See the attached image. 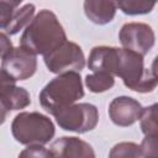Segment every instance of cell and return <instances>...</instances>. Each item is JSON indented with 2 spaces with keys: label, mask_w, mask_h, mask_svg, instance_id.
<instances>
[{
  "label": "cell",
  "mask_w": 158,
  "mask_h": 158,
  "mask_svg": "<svg viewBox=\"0 0 158 158\" xmlns=\"http://www.w3.org/2000/svg\"><path fill=\"white\" fill-rule=\"evenodd\" d=\"M65 31L57 15L47 9L41 10L23 30L20 46L33 54H49L67 42Z\"/></svg>",
  "instance_id": "obj_1"
},
{
  "label": "cell",
  "mask_w": 158,
  "mask_h": 158,
  "mask_svg": "<svg viewBox=\"0 0 158 158\" xmlns=\"http://www.w3.org/2000/svg\"><path fill=\"white\" fill-rule=\"evenodd\" d=\"M110 74L120 77L126 88L141 94L151 93L158 85V77L144 67L143 56L125 48H114Z\"/></svg>",
  "instance_id": "obj_2"
},
{
  "label": "cell",
  "mask_w": 158,
  "mask_h": 158,
  "mask_svg": "<svg viewBox=\"0 0 158 158\" xmlns=\"http://www.w3.org/2000/svg\"><path fill=\"white\" fill-rule=\"evenodd\" d=\"M84 96L80 73L69 72L53 78L41 90L38 100L41 106L51 115L75 104Z\"/></svg>",
  "instance_id": "obj_3"
},
{
  "label": "cell",
  "mask_w": 158,
  "mask_h": 158,
  "mask_svg": "<svg viewBox=\"0 0 158 158\" xmlns=\"http://www.w3.org/2000/svg\"><path fill=\"white\" fill-rule=\"evenodd\" d=\"M14 138L25 146H44L56 133L52 120L37 111L20 112L11 122Z\"/></svg>",
  "instance_id": "obj_4"
},
{
  "label": "cell",
  "mask_w": 158,
  "mask_h": 158,
  "mask_svg": "<svg viewBox=\"0 0 158 158\" xmlns=\"http://www.w3.org/2000/svg\"><path fill=\"white\" fill-rule=\"evenodd\" d=\"M53 116L62 130L77 133L93 131L99 122L98 107L90 102L73 104L57 111Z\"/></svg>",
  "instance_id": "obj_5"
},
{
  "label": "cell",
  "mask_w": 158,
  "mask_h": 158,
  "mask_svg": "<svg viewBox=\"0 0 158 158\" xmlns=\"http://www.w3.org/2000/svg\"><path fill=\"white\" fill-rule=\"evenodd\" d=\"M44 64L51 73L64 74L69 72H80L85 67V56L79 44L67 41L56 51L43 57Z\"/></svg>",
  "instance_id": "obj_6"
},
{
  "label": "cell",
  "mask_w": 158,
  "mask_h": 158,
  "mask_svg": "<svg viewBox=\"0 0 158 158\" xmlns=\"http://www.w3.org/2000/svg\"><path fill=\"white\" fill-rule=\"evenodd\" d=\"M37 70V56L19 46L1 57V75L19 81L30 79Z\"/></svg>",
  "instance_id": "obj_7"
},
{
  "label": "cell",
  "mask_w": 158,
  "mask_h": 158,
  "mask_svg": "<svg viewBox=\"0 0 158 158\" xmlns=\"http://www.w3.org/2000/svg\"><path fill=\"white\" fill-rule=\"evenodd\" d=\"M118 40L125 49L133 51L144 57L153 48L156 35L153 28L147 23L128 22L121 27Z\"/></svg>",
  "instance_id": "obj_8"
},
{
  "label": "cell",
  "mask_w": 158,
  "mask_h": 158,
  "mask_svg": "<svg viewBox=\"0 0 158 158\" xmlns=\"http://www.w3.org/2000/svg\"><path fill=\"white\" fill-rule=\"evenodd\" d=\"M16 81L1 75L0 88V105H1V122L5 121L6 115L11 111L25 109L31 104L30 93L15 84Z\"/></svg>",
  "instance_id": "obj_9"
},
{
  "label": "cell",
  "mask_w": 158,
  "mask_h": 158,
  "mask_svg": "<svg viewBox=\"0 0 158 158\" xmlns=\"http://www.w3.org/2000/svg\"><path fill=\"white\" fill-rule=\"evenodd\" d=\"M143 106L131 96H117L109 105L111 121L120 127H128L137 122L142 116Z\"/></svg>",
  "instance_id": "obj_10"
},
{
  "label": "cell",
  "mask_w": 158,
  "mask_h": 158,
  "mask_svg": "<svg viewBox=\"0 0 158 158\" xmlns=\"http://www.w3.org/2000/svg\"><path fill=\"white\" fill-rule=\"evenodd\" d=\"M53 158H96L94 148L78 137L57 138L49 148Z\"/></svg>",
  "instance_id": "obj_11"
},
{
  "label": "cell",
  "mask_w": 158,
  "mask_h": 158,
  "mask_svg": "<svg viewBox=\"0 0 158 158\" xmlns=\"http://www.w3.org/2000/svg\"><path fill=\"white\" fill-rule=\"evenodd\" d=\"M117 5L109 0H85L84 12L86 17L96 25H106L111 22L116 15Z\"/></svg>",
  "instance_id": "obj_12"
},
{
  "label": "cell",
  "mask_w": 158,
  "mask_h": 158,
  "mask_svg": "<svg viewBox=\"0 0 158 158\" xmlns=\"http://www.w3.org/2000/svg\"><path fill=\"white\" fill-rule=\"evenodd\" d=\"M35 10H36V7L33 4H26L22 7L14 10V12L9 17V20L4 25H1L2 32L12 36V35H16L23 27L26 28L33 20Z\"/></svg>",
  "instance_id": "obj_13"
},
{
  "label": "cell",
  "mask_w": 158,
  "mask_h": 158,
  "mask_svg": "<svg viewBox=\"0 0 158 158\" xmlns=\"http://www.w3.org/2000/svg\"><path fill=\"white\" fill-rule=\"evenodd\" d=\"M86 88L95 94L110 90L115 85V77L107 73H93L85 77Z\"/></svg>",
  "instance_id": "obj_14"
},
{
  "label": "cell",
  "mask_w": 158,
  "mask_h": 158,
  "mask_svg": "<svg viewBox=\"0 0 158 158\" xmlns=\"http://www.w3.org/2000/svg\"><path fill=\"white\" fill-rule=\"evenodd\" d=\"M139 126L144 136L158 135V102L143 107Z\"/></svg>",
  "instance_id": "obj_15"
},
{
  "label": "cell",
  "mask_w": 158,
  "mask_h": 158,
  "mask_svg": "<svg viewBox=\"0 0 158 158\" xmlns=\"http://www.w3.org/2000/svg\"><path fill=\"white\" fill-rule=\"evenodd\" d=\"M116 5L123 14L130 16H136V15L149 14L156 6V2L146 1V0H123V1H117Z\"/></svg>",
  "instance_id": "obj_16"
},
{
  "label": "cell",
  "mask_w": 158,
  "mask_h": 158,
  "mask_svg": "<svg viewBox=\"0 0 158 158\" xmlns=\"http://www.w3.org/2000/svg\"><path fill=\"white\" fill-rule=\"evenodd\" d=\"M141 146L135 142L116 143L109 152V158H141Z\"/></svg>",
  "instance_id": "obj_17"
},
{
  "label": "cell",
  "mask_w": 158,
  "mask_h": 158,
  "mask_svg": "<svg viewBox=\"0 0 158 158\" xmlns=\"http://www.w3.org/2000/svg\"><path fill=\"white\" fill-rule=\"evenodd\" d=\"M139 146L143 158H158V135L144 136Z\"/></svg>",
  "instance_id": "obj_18"
},
{
  "label": "cell",
  "mask_w": 158,
  "mask_h": 158,
  "mask_svg": "<svg viewBox=\"0 0 158 158\" xmlns=\"http://www.w3.org/2000/svg\"><path fill=\"white\" fill-rule=\"evenodd\" d=\"M17 158H53L51 151L44 148L43 146H28L22 149Z\"/></svg>",
  "instance_id": "obj_19"
},
{
  "label": "cell",
  "mask_w": 158,
  "mask_h": 158,
  "mask_svg": "<svg viewBox=\"0 0 158 158\" xmlns=\"http://www.w3.org/2000/svg\"><path fill=\"white\" fill-rule=\"evenodd\" d=\"M21 0H1L0 1V25H4L9 17L11 16V14L14 12V10L17 9V6H20Z\"/></svg>",
  "instance_id": "obj_20"
},
{
  "label": "cell",
  "mask_w": 158,
  "mask_h": 158,
  "mask_svg": "<svg viewBox=\"0 0 158 158\" xmlns=\"http://www.w3.org/2000/svg\"><path fill=\"white\" fill-rule=\"evenodd\" d=\"M0 42H1V57H4L6 53H9L14 47H12V43L11 41L7 38V35L1 32L0 35Z\"/></svg>",
  "instance_id": "obj_21"
},
{
  "label": "cell",
  "mask_w": 158,
  "mask_h": 158,
  "mask_svg": "<svg viewBox=\"0 0 158 158\" xmlns=\"http://www.w3.org/2000/svg\"><path fill=\"white\" fill-rule=\"evenodd\" d=\"M152 70H153V73L158 77V54L154 57V59H153V62H152V68H151Z\"/></svg>",
  "instance_id": "obj_22"
}]
</instances>
